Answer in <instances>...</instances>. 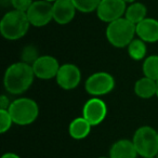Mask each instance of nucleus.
<instances>
[{
    "instance_id": "13",
    "label": "nucleus",
    "mask_w": 158,
    "mask_h": 158,
    "mask_svg": "<svg viewBox=\"0 0 158 158\" xmlns=\"http://www.w3.org/2000/svg\"><path fill=\"white\" fill-rule=\"evenodd\" d=\"M136 36L146 44L158 42V21L147 16L136 25Z\"/></svg>"
},
{
    "instance_id": "12",
    "label": "nucleus",
    "mask_w": 158,
    "mask_h": 158,
    "mask_svg": "<svg viewBox=\"0 0 158 158\" xmlns=\"http://www.w3.org/2000/svg\"><path fill=\"white\" fill-rule=\"evenodd\" d=\"M53 21L59 25H66L74 20L77 9L72 0H56L52 3Z\"/></svg>"
},
{
    "instance_id": "18",
    "label": "nucleus",
    "mask_w": 158,
    "mask_h": 158,
    "mask_svg": "<svg viewBox=\"0 0 158 158\" xmlns=\"http://www.w3.org/2000/svg\"><path fill=\"white\" fill-rule=\"evenodd\" d=\"M127 50L133 61H144L147 57V44L140 38H134L127 47Z\"/></svg>"
},
{
    "instance_id": "27",
    "label": "nucleus",
    "mask_w": 158,
    "mask_h": 158,
    "mask_svg": "<svg viewBox=\"0 0 158 158\" xmlns=\"http://www.w3.org/2000/svg\"><path fill=\"white\" fill-rule=\"evenodd\" d=\"M126 2H127V5H130V3H133V2H135L136 0H125Z\"/></svg>"
},
{
    "instance_id": "33",
    "label": "nucleus",
    "mask_w": 158,
    "mask_h": 158,
    "mask_svg": "<svg viewBox=\"0 0 158 158\" xmlns=\"http://www.w3.org/2000/svg\"><path fill=\"white\" fill-rule=\"evenodd\" d=\"M157 131H158V130H157Z\"/></svg>"
},
{
    "instance_id": "6",
    "label": "nucleus",
    "mask_w": 158,
    "mask_h": 158,
    "mask_svg": "<svg viewBox=\"0 0 158 158\" xmlns=\"http://www.w3.org/2000/svg\"><path fill=\"white\" fill-rule=\"evenodd\" d=\"M115 88V78L107 72H97L87 78L85 90L92 98H101L110 93Z\"/></svg>"
},
{
    "instance_id": "15",
    "label": "nucleus",
    "mask_w": 158,
    "mask_h": 158,
    "mask_svg": "<svg viewBox=\"0 0 158 158\" xmlns=\"http://www.w3.org/2000/svg\"><path fill=\"white\" fill-rule=\"evenodd\" d=\"M92 126L82 116L77 117L70 121L68 126V133L74 140H84L90 134Z\"/></svg>"
},
{
    "instance_id": "22",
    "label": "nucleus",
    "mask_w": 158,
    "mask_h": 158,
    "mask_svg": "<svg viewBox=\"0 0 158 158\" xmlns=\"http://www.w3.org/2000/svg\"><path fill=\"white\" fill-rule=\"evenodd\" d=\"M13 119L8 110H0V132L6 133L11 129L13 125Z\"/></svg>"
},
{
    "instance_id": "7",
    "label": "nucleus",
    "mask_w": 158,
    "mask_h": 158,
    "mask_svg": "<svg viewBox=\"0 0 158 158\" xmlns=\"http://www.w3.org/2000/svg\"><path fill=\"white\" fill-rule=\"evenodd\" d=\"M31 26L44 27L53 21L52 3L46 0H35L26 12Z\"/></svg>"
},
{
    "instance_id": "21",
    "label": "nucleus",
    "mask_w": 158,
    "mask_h": 158,
    "mask_svg": "<svg viewBox=\"0 0 158 158\" xmlns=\"http://www.w3.org/2000/svg\"><path fill=\"white\" fill-rule=\"evenodd\" d=\"M39 56V51L37 47L34 44H27L23 48L22 53H21V61L29 65H33Z\"/></svg>"
},
{
    "instance_id": "32",
    "label": "nucleus",
    "mask_w": 158,
    "mask_h": 158,
    "mask_svg": "<svg viewBox=\"0 0 158 158\" xmlns=\"http://www.w3.org/2000/svg\"><path fill=\"white\" fill-rule=\"evenodd\" d=\"M156 158H158V154H157V155H156Z\"/></svg>"
},
{
    "instance_id": "4",
    "label": "nucleus",
    "mask_w": 158,
    "mask_h": 158,
    "mask_svg": "<svg viewBox=\"0 0 158 158\" xmlns=\"http://www.w3.org/2000/svg\"><path fill=\"white\" fill-rule=\"evenodd\" d=\"M13 123L18 126H28L37 120L39 116V106L31 98H18L11 102L9 107Z\"/></svg>"
},
{
    "instance_id": "16",
    "label": "nucleus",
    "mask_w": 158,
    "mask_h": 158,
    "mask_svg": "<svg viewBox=\"0 0 158 158\" xmlns=\"http://www.w3.org/2000/svg\"><path fill=\"white\" fill-rule=\"evenodd\" d=\"M133 90L136 97L141 99H151L156 95L157 81L147 77H142L135 81Z\"/></svg>"
},
{
    "instance_id": "10",
    "label": "nucleus",
    "mask_w": 158,
    "mask_h": 158,
    "mask_svg": "<svg viewBox=\"0 0 158 158\" xmlns=\"http://www.w3.org/2000/svg\"><path fill=\"white\" fill-rule=\"evenodd\" d=\"M107 112V105L101 98H91L84 104L81 116L94 127L101 125L105 120Z\"/></svg>"
},
{
    "instance_id": "30",
    "label": "nucleus",
    "mask_w": 158,
    "mask_h": 158,
    "mask_svg": "<svg viewBox=\"0 0 158 158\" xmlns=\"http://www.w3.org/2000/svg\"><path fill=\"white\" fill-rule=\"evenodd\" d=\"M98 158H110V156H108V157H105V156H101V157H98Z\"/></svg>"
},
{
    "instance_id": "19",
    "label": "nucleus",
    "mask_w": 158,
    "mask_h": 158,
    "mask_svg": "<svg viewBox=\"0 0 158 158\" xmlns=\"http://www.w3.org/2000/svg\"><path fill=\"white\" fill-rule=\"evenodd\" d=\"M142 72L144 77L151 78L155 81H158V55H148L143 61Z\"/></svg>"
},
{
    "instance_id": "8",
    "label": "nucleus",
    "mask_w": 158,
    "mask_h": 158,
    "mask_svg": "<svg viewBox=\"0 0 158 158\" xmlns=\"http://www.w3.org/2000/svg\"><path fill=\"white\" fill-rule=\"evenodd\" d=\"M127 7L128 5L125 0H101L95 12L99 20L110 24L123 18Z\"/></svg>"
},
{
    "instance_id": "31",
    "label": "nucleus",
    "mask_w": 158,
    "mask_h": 158,
    "mask_svg": "<svg viewBox=\"0 0 158 158\" xmlns=\"http://www.w3.org/2000/svg\"><path fill=\"white\" fill-rule=\"evenodd\" d=\"M143 158H156V157H143Z\"/></svg>"
},
{
    "instance_id": "24",
    "label": "nucleus",
    "mask_w": 158,
    "mask_h": 158,
    "mask_svg": "<svg viewBox=\"0 0 158 158\" xmlns=\"http://www.w3.org/2000/svg\"><path fill=\"white\" fill-rule=\"evenodd\" d=\"M11 105V101L6 94H2L0 98V110H9Z\"/></svg>"
},
{
    "instance_id": "14",
    "label": "nucleus",
    "mask_w": 158,
    "mask_h": 158,
    "mask_svg": "<svg viewBox=\"0 0 158 158\" xmlns=\"http://www.w3.org/2000/svg\"><path fill=\"white\" fill-rule=\"evenodd\" d=\"M139 156L132 140L120 139L110 148V158H136Z\"/></svg>"
},
{
    "instance_id": "23",
    "label": "nucleus",
    "mask_w": 158,
    "mask_h": 158,
    "mask_svg": "<svg viewBox=\"0 0 158 158\" xmlns=\"http://www.w3.org/2000/svg\"><path fill=\"white\" fill-rule=\"evenodd\" d=\"M33 2L34 0H11V7L18 11L27 12Z\"/></svg>"
},
{
    "instance_id": "2",
    "label": "nucleus",
    "mask_w": 158,
    "mask_h": 158,
    "mask_svg": "<svg viewBox=\"0 0 158 158\" xmlns=\"http://www.w3.org/2000/svg\"><path fill=\"white\" fill-rule=\"evenodd\" d=\"M31 26L26 12L13 9L8 11L0 21V33L5 39L14 41L24 37Z\"/></svg>"
},
{
    "instance_id": "29",
    "label": "nucleus",
    "mask_w": 158,
    "mask_h": 158,
    "mask_svg": "<svg viewBox=\"0 0 158 158\" xmlns=\"http://www.w3.org/2000/svg\"><path fill=\"white\" fill-rule=\"evenodd\" d=\"M156 97L158 98V81H157V91H156Z\"/></svg>"
},
{
    "instance_id": "11",
    "label": "nucleus",
    "mask_w": 158,
    "mask_h": 158,
    "mask_svg": "<svg viewBox=\"0 0 158 158\" xmlns=\"http://www.w3.org/2000/svg\"><path fill=\"white\" fill-rule=\"evenodd\" d=\"M60 63L52 55H40L31 65L35 77L41 80H50L56 77L60 69Z\"/></svg>"
},
{
    "instance_id": "17",
    "label": "nucleus",
    "mask_w": 158,
    "mask_h": 158,
    "mask_svg": "<svg viewBox=\"0 0 158 158\" xmlns=\"http://www.w3.org/2000/svg\"><path fill=\"white\" fill-rule=\"evenodd\" d=\"M125 18L134 25H138L143 20L147 18V8L144 3L135 1L133 3L128 5L126 10Z\"/></svg>"
},
{
    "instance_id": "1",
    "label": "nucleus",
    "mask_w": 158,
    "mask_h": 158,
    "mask_svg": "<svg viewBox=\"0 0 158 158\" xmlns=\"http://www.w3.org/2000/svg\"><path fill=\"white\" fill-rule=\"evenodd\" d=\"M31 65L24 62H15L6 69L3 75V86L8 93L20 95L31 87L35 79Z\"/></svg>"
},
{
    "instance_id": "9",
    "label": "nucleus",
    "mask_w": 158,
    "mask_h": 158,
    "mask_svg": "<svg viewBox=\"0 0 158 158\" xmlns=\"http://www.w3.org/2000/svg\"><path fill=\"white\" fill-rule=\"evenodd\" d=\"M55 80L57 86L63 90H74L81 81V70L75 64H62L55 77Z\"/></svg>"
},
{
    "instance_id": "20",
    "label": "nucleus",
    "mask_w": 158,
    "mask_h": 158,
    "mask_svg": "<svg viewBox=\"0 0 158 158\" xmlns=\"http://www.w3.org/2000/svg\"><path fill=\"white\" fill-rule=\"evenodd\" d=\"M77 11L81 13H91L97 11L101 0H72Z\"/></svg>"
},
{
    "instance_id": "25",
    "label": "nucleus",
    "mask_w": 158,
    "mask_h": 158,
    "mask_svg": "<svg viewBox=\"0 0 158 158\" xmlns=\"http://www.w3.org/2000/svg\"><path fill=\"white\" fill-rule=\"evenodd\" d=\"M1 158H21V157L15 153H5L1 156Z\"/></svg>"
},
{
    "instance_id": "3",
    "label": "nucleus",
    "mask_w": 158,
    "mask_h": 158,
    "mask_svg": "<svg viewBox=\"0 0 158 158\" xmlns=\"http://www.w3.org/2000/svg\"><path fill=\"white\" fill-rule=\"evenodd\" d=\"M106 39L115 48H127L136 35V25L123 18L107 24Z\"/></svg>"
},
{
    "instance_id": "5",
    "label": "nucleus",
    "mask_w": 158,
    "mask_h": 158,
    "mask_svg": "<svg viewBox=\"0 0 158 158\" xmlns=\"http://www.w3.org/2000/svg\"><path fill=\"white\" fill-rule=\"evenodd\" d=\"M139 156L156 157L158 154V131L151 126H142L135 130L132 138Z\"/></svg>"
},
{
    "instance_id": "26",
    "label": "nucleus",
    "mask_w": 158,
    "mask_h": 158,
    "mask_svg": "<svg viewBox=\"0 0 158 158\" xmlns=\"http://www.w3.org/2000/svg\"><path fill=\"white\" fill-rule=\"evenodd\" d=\"M0 3L3 7H8V6H11V0H0Z\"/></svg>"
},
{
    "instance_id": "28",
    "label": "nucleus",
    "mask_w": 158,
    "mask_h": 158,
    "mask_svg": "<svg viewBox=\"0 0 158 158\" xmlns=\"http://www.w3.org/2000/svg\"><path fill=\"white\" fill-rule=\"evenodd\" d=\"M46 1H48V2H51V3H53L54 1H56V0H46Z\"/></svg>"
}]
</instances>
